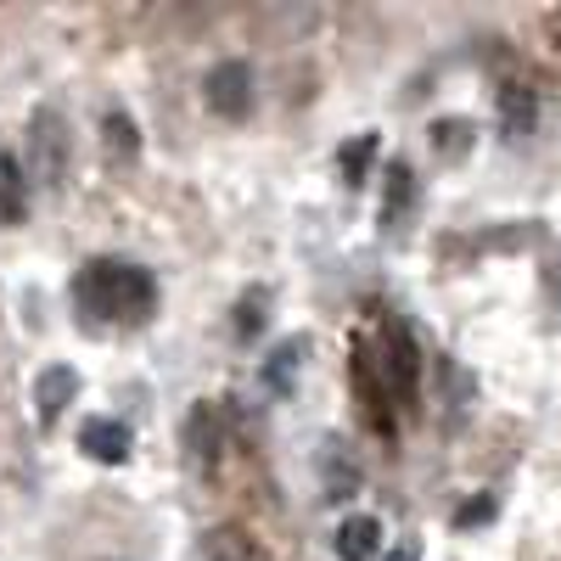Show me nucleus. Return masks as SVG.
Masks as SVG:
<instances>
[{"instance_id":"obj_11","label":"nucleus","mask_w":561,"mask_h":561,"mask_svg":"<svg viewBox=\"0 0 561 561\" xmlns=\"http://www.w3.org/2000/svg\"><path fill=\"white\" fill-rule=\"evenodd\" d=\"M304 354H309V337H287L264 365H259V382L270 388V393H293V370L304 365Z\"/></svg>"},{"instance_id":"obj_19","label":"nucleus","mask_w":561,"mask_h":561,"mask_svg":"<svg viewBox=\"0 0 561 561\" xmlns=\"http://www.w3.org/2000/svg\"><path fill=\"white\" fill-rule=\"evenodd\" d=\"M494 511H500V505H494V494H478V500H466V505L455 511V528H478V523H489V517H494Z\"/></svg>"},{"instance_id":"obj_10","label":"nucleus","mask_w":561,"mask_h":561,"mask_svg":"<svg viewBox=\"0 0 561 561\" xmlns=\"http://www.w3.org/2000/svg\"><path fill=\"white\" fill-rule=\"evenodd\" d=\"M337 561H370L382 550V523L377 517H365V511H354V517L337 523Z\"/></svg>"},{"instance_id":"obj_8","label":"nucleus","mask_w":561,"mask_h":561,"mask_svg":"<svg viewBox=\"0 0 561 561\" xmlns=\"http://www.w3.org/2000/svg\"><path fill=\"white\" fill-rule=\"evenodd\" d=\"M185 455L197 460V472H214L219 466V410H214V399L192 404V415H185Z\"/></svg>"},{"instance_id":"obj_7","label":"nucleus","mask_w":561,"mask_h":561,"mask_svg":"<svg viewBox=\"0 0 561 561\" xmlns=\"http://www.w3.org/2000/svg\"><path fill=\"white\" fill-rule=\"evenodd\" d=\"M79 399V370L73 365H39L34 370V410L39 421H57Z\"/></svg>"},{"instance_id":"obj_17","label":"nucleus","mask_w":561,"mask_h":561,"mask_svg":"<svg viewBox=\"0 0 561 561\" xmlns=\"http://www.w3.org/2000/svg\"><path fill=\"white\" fill-rule=\"evenodd\" d=\"M264 304H270V293H264V287L242 293V304H237V337H242V343H253V337H259V325H264Z\"/></svg>"},{"instance_id":"obj_4","label":"nucleus","mask_w":561,"mask_h":561,"mask_svg":"<svg viewBox=\"0 0 561 561\" xmlns=\"http://www.w3.org/2000/svg\"><path fill=\"white\" fill-rule=\"evenodd\" d=\"M382 382H388V393L393 399H415V382H421V348H415V337H410V325L404 320H388L382 325Z\"/></svg>"},{"instance_id":"obj_6","label":"nucleus","mask_w":561,"mask_h":561,"mask_svg":"<svg viewBox=\"0 0 561 561\" xmlns=\"http://www.w3.org/2000/svg\"><path fill=\"white\" fill-rule=\"evenodd\" d=\"M79 455H90L96 466H124L129 460V427L113 415H90L79 421Z\"/></svg>"},{"instance_id":"obj_9","label":"nucleus","mask_w":561,"mask_h":561,"mask_svg":"<svg viewBox=\"0 0 561 561\" xmlns=\"http://www.w3.org/2000/svg\"><path fill=\"white\" fill-rule=\"evenodd\" d=\"M203 561H270L242 523H214L203 534Z\"/></svg>"},{"instance_id":"obj_18","label":"nucleus","mask_w":561,"mask_h":561,"mask_svg":"<svg viewBox=\"0 0 561 561\" xmlns=\"http://www.w3.org/2000/svg\"><path fill=\"white\" fill-rule=\"evenodd\" d=\"M370 158H377V135H359L354 147H343V158H337V163H343V180H348V185H359V180H365V169H370Z\"/></svg>"},{"instance_id":"obj_5","label":"nucleus","mask_w":561,"mask_h":561,"mask_svg":"<svg viewBox=\"0 0 561 561\" xmlns=\"http://www.w3.org/2000/svg\"><path fill=\"white\" fill-rule=\"evenodd\" d=\"M203 102H208V113H219V118H248L253 113V68L248 62H214L208 68V79H203Z\"/></svg>"},{"instance_id":"obj_1","label":"nucleus","mask_w":561,"mask_h":561,"mask_svg":"<svg viewBox=\"0 0 561 561\" xmlns=\"http://www.w3.org/2000/svg\"><path fill=\"white\" fill-rule=\"evenodd\" d=\"M73 309H79L84 325H140L158 309V287L140 264L90 259L73 275Z\"/></svg>"},{"instance_id":"obj_16","label":"nucleus","mask_w":561,"mask_h":561,"mask_svg":"<svg viewBox=\"0 0 561 561\" xmlns=\"http://www.w3.org/2000/svg\"><path fill=\"white\" fill-rule=\"evenodd\" d=\"M410 203H415V169H410V163H393V169H388V197H382L388 225H393V219H404V214H410Z\"/></svg>"},{"instance_id":"obj_12","label":"nucleus","mask_w":561,"mask_h":561,"mask_svg":"<svg viewBox=\"0 0 561 561\" xmlns=\"http://www.w3.org/2000/svg\"><path fill=\"white\" fill-rule=\"evenodd\" d=\"M534 118H539L534 90L528 84H500V124H505V135H528Z\"/></svg>"},{"instance_id":"obj_14","label":"nucleus","mask_w":561,"mask_h":561,"mask_svg":"<svg viewBox=\"0 0 561 561\" xmlns=\"http://www.w3.org/2000/svg\"><path fill=\"white\" fill-rule=\"evenodd\" d=\"M23 192H28V174L12 152H0V219L23 225Z\"/></svg>"},{"instance_id":"obj_20","label":"nucleus","mask_w":561,"mask_h":561,"mask_svg":"<svg viewBox=\"0 0 561 561\" xmlns=\"http://www.w3.org/2000/svg\"><path fill=\"white\" fill-rule=\"evenodd\" d=\"M382 561H421V550H415V545H399V550H393V556H382Z\"/></svg>"},{"instance_id":"obj_15","label":"nucleus","mask_w":561,"mask_h":561,"mask_svg":"<svg viewBox=\"0 0 561 561\" xmlns=\"http://www.w3.org/2000/svg\"><path fill=\"white\" fill-rule=\"evenodd\" d=\"M472 140H478L472 118H438V124H433V152H438V158H449V163L472 152Z\"/></svg>"},{"instance_id":"obj_3","label":"nucleus","mask_w":561,"mask_h":561,"mask_svg":"<svg viewBox=\"0 0 561 561\" xmlns=\"http://www.w3.org/2000/svg\"><path fill=\"white\" fill-rule=\"evenodd\" d=\"M348 382H354V393H359L365 421H370L382 438H393V393H388L382 365H377V354H370L365 337H354V348H348Z\"/></svg>"},{"instance_id":"obj_2","label":"nucleus","mask_w":561,"mask_h":561,"mask_svg":"<svg viewBox=\"0 0 561 561\" xmlns=\"http://www.w3.org/2000/svg\"><path fill=\"white\" fill-rule=\"evenodd\" d=\"M68 152H73V140H68V124L57 107H34L28 118V180L39 185H57L68 180Z\"/></svg>"},{"instance_id":"obj_13","label":"nucleus","mask_w":561,"mask_h":561,"mask_svg":"<svg viewBox=\"0 0 561 561\" xmlns=\"http://www.w3.org/2000/svg\"><path fill=\"white\" fill-rule=\"evenodd\" d=\"M102 147H107V163H135L140 158V129L129 113H107L102 118Z\"/></svg>"},{"instance_id":"obj_21","label":"nucleus","mask_w":561,"mask_h":561,"mask_svg":"<svg viewBox=\"0 0 561 561\" xmlns=\"http://www.w3.org/2000/svg\"><path fill=\"white\" fill-rule=\"evenodd\" d=\"M550 45H556V51H561V7L550 12Z\"/></svg>"}]
</instances>
